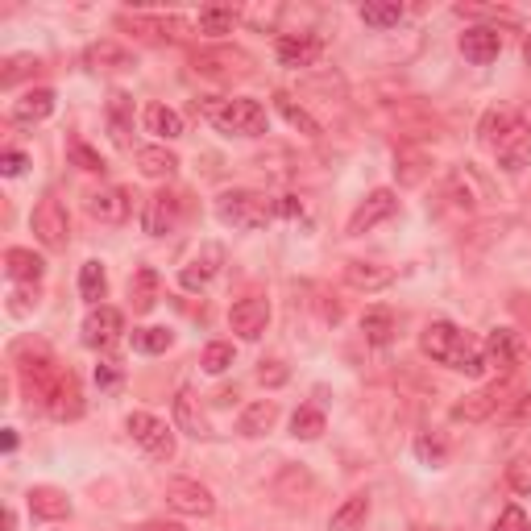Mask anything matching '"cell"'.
Instances as JSON below:
<instances>
[{
    "label": "cell",
    "mask_w": 531,
    "mask_h": 531,
    "mask_svg": "<svg viewBox=\"0 0 531 531\" xmlns=\"http://www.w3.org/2000/svg\"><path fill=\"white\" fill-rule=\"evenodd\" d=\"M419 349H424V357H432L436 366H449L457 374H473V378H478L486 370L482 349L473 345L469 332H461L453 320H432L424 332H419Z\"/></svg>",
    "instance_id": "6da1fadb"
},
{
    "label": "cell",
    "mask_w": 531,
    "mask_h": 531,
    "mask_svg": "<svg viewBox=\"0 0 531 531\" xmlns=\"http://www.w3.org/2000/svg\"><path fill=\"white\" fill-rule=\"evenodd\" d=\"M274 200L262 191H225L216 195V220L225 229H241V233H258L274 220Z\"/></svg>",
    "instance_id": "7a4b0ae2"
},
{
    "label": "cell",
    "mask_w": 531,
    "mask_h": 531,
    "mask_svg": "<svg viewBox=\"0 0 531 531\" xmlns=\"http://www.w3.org/2000/svg\"><path fill=\"white\" fill-rule=\"evenodd\" d=\"M204 113L216 125V133H225V137H262L266 133V108L249 96L204 104Z\"/></svg>",
    "instance_id": "3957f363"
},
{
    "label": "cell",
    "mask_w": 531,
    "mask_h": 531,
    "mask_svg": "<svg viewBox=\"0 0 531 531\" xmlns=\"http://www.w3.org/2000/svg\"><path fill=\"white\" fill-rule=\"evenodd\" d=\"M515 395L519 390L511 386V378H498L494 386H482V390H473V395H465L461 403H453V419L457 424H486V419H498L507 411V403Z\"/></svg>",
    "instance_id": "277c9868"
},
{
    "label": "cell",
    "mask_w": 531,
    "mask_h": 531,
    "mask_svg": "<svg viewBox=\"0 0 531 531\" xmlns=\"http://www.w3.org/2000/svg\"><path fill=\"white\" fill-rule=\"evenodd\" d=\"M125 432L133 436V444H142V449H146L154 461H171V457H175V432L166 428L158 415L133 411V415L125 419Z\"/></svg>",
    "instance_id": "5b68a950"
},
{
    "label": "cell",
    "mask_w": 531,
    "mask_h": 531,
    "mask_svg": "<svg viewBox=\"0 0 531 531\" xmlns=\"http://www.w3.org/2000/svg\"><path fill=\"white\" fill-rule=\"evenodd\" d=\"M191 67L208 75V79H245V75H254V59H249L245 50L237 46H212V50H200L191 59Z\"/></svg>",
    "instance_id": "8992f818"
},
{
    "label": "cell",
    "mask_w": 531,
    "mask_h": 531,
    "mask_svg": "<svg viewBox=\"0 0 531 531\" xmlns=\"http://www.w3.org/2000/svg\"><path fill=\"white\" fill-rule=\"evenodd\" d=\"M30 225H34V237L46 245V249H67L71 241V216L67 208L54 200V195H46V200H38L34 216H30Z\"/></svg>",
    "instance_id": "52a82bcc"
},
{
    "label": "cell",
    "mask_w": 531,
    "mask_h": 531,
    "mask_svg": "<svg viewBox=\"0 0 531 531\" xmlns=\"http://www.w3.org/2000/svg\"><path fill=\"white\" fill-rule=\"evenodd\" d=\"M166 507L179 511V515H191V519H208L216 511V498L204 482L195 478H171L166 482Z\"/></svg>",
    "instance_id": "ba28073f"
},
{
    "label": "cell",
    "mask_w": 531,
    "mask_h": 531,
    "mask_svg": "<svg viewBox=\"0 0 531 531\" xmlns=\"http://www.w3.org/2000/svg\"><path fill=\"white\" fill-rule=\"evenodd\" d=\"M121 337H125V316L117 307H108V303L92 307L88 320H83V345L96 349V353H108Z\"/></svg>",
    "instance_id": "9c48e42d"
},
{
    "label": "cell",
    "mask_w": 531,
    "mask_h": 531,
    "mask_svg": "<svg viewBox=\"0 0 531 531\" xmlns=\"http://www.w3.org/2000/svg\"><path fill=\"white\" fill-rule=\"evenodd\" d=\"M523 353H527V345H523V337H519L515 328H494L490 337H486V345H482L486 370H498L502 378H511V370L523 361Z\"/></svg>",
    "instance_id": "30bf717a"
},
{
    "label": "cell",
    "mask_w": 531,
    "mask_h": 531,
    "mask_svg": "<svg viewBox=\"0 0 531 531\" xmlns=\"http://www.w3.org/2000/svg\"><path fill=\"white\" fill-rule=\"evenodd\" d=\"M179 220H183V195L179 191H154L150 200H146V208H142V229L150 237L175 233Z\"/></svg>",
    "instance_id": "8fae6325"
},
{
    "label": "cell",
    "mask_w": 531,
    "mask_h": 531,
    "mask_svg": "<svg viewBox=\"0 0 531 531\" xmlns=\"http://www.w3.org/2000/svg\"><path fill=\"white\" fill-rule=\"evenodd\" d=\"M395 212H399V195L390 191V187H378V191H370L366 200L357 204V212L349 216V229H345V233H349V237H361V233L378 229L382 220H390Z\"/></svg>",
    "instance_id": "7c38bea8"
},
{
    "label": "cell",
    "mask_w": 531,
    "mask_h": 531,
    "mask_svg": "<svg viewBox=\"0 0 531 531\" xmlns=\"http://www.w3.org/2000/svg\"><path fill=\"white\" fill-rule=\"evenodd\" d=\"M121 30H133L137 38L146 42H183L191 34V25L179 17H142V13H121L117 17Z\"/></svg>",
    "instance_id": "4fadbf2b"
},
{
    "label": "cell",
    "mask_w": 531,
    "mask_h": 531,
    "mask_svg": "<svg viewBox=\"0 0 531 531\" xmlns=\"http://www.w3.org/2000/svg\"><path fill=\"white\" fill-rule=\"evenodd\" d=\"M220 266H225V245H220V241H204L200 254H195V258L179 270V283H183L187 291H204L212 278L220 274Z\"/></svg>",
    "instance_id": "5bb4252c"
},
{
    "label": "cell",
    "mask_w": 531,
    "mask_h": 531,
    "mask_svg": "<svg viewBox=\"0 0 531 531\" xmlns=\"http://www.w3.org/2000/svg\"><path fill=\"white\" fill-rule=\"evenodd\" d=\"M229 324H233V332H237L241 341H258L262 332H266V324H270V303H266L262 295L237 299V303L229 307Z\"/></svg>",
    "instance_id": "9a60e30c"
},
{
    "label": "cell",
    "mask_w": 531,
    "mask_h": 531,
    "mask_svg": "<svg viewBox=\"0 0 531 531\" xmlns=\"http://www.w3.org/2000/svg\"><path fill=\"white\" fill-rule=\"evenodd\" d=\"M274 54H278V63L291 67V71L316 67V59L324 54V38L320 34H283L278 46H274Z\"/></svg>",
    "instance_id": "2e32d148"
},
{
    "label": "cell",
    "mask_w": 531,
    "mask_h": 531,
    "mask_svg": "<svg viewBox=\"0 0 531 531\" xmlns=\"http://www.w3.org/2000/svg\"><path fill=\"white\" fill-rule=\"evenodd\" d=\"M46 415L50 419H59V424H67V419H79L83 415V386H79V378L67 370L63 378H59V386L46 395Z\"/></svg>",
    "instance_id": "e0dca14e"
},
{
    "label": "cell",
    "mask_w": 531,
    "mask_h": 531,
    "mask_svg": "<svg viewBox=\"0 0 531 531\" xmlns=\"http://www.w3.org/2000/svg\"><path fill=\"white\" fill-rule=\"evenodd\" d=\"M345 283L353 291L374 295V291H386L390 283H395V270L382 266V262H361V258H353V262H345Z\"/></svg>",
    "instance_id": "ac0fdd59"
},
{
    "label": "cell",
    "mask_w": 531,
    "mask_h": 531,
    "mask_svg": "<svg viewBox=\"0 0 531 531\" xmlns=\"http://www.w3.org/2000/svg\"><path fill=\"white\" fill-rule=\"evenodd\" d=\"M50 113H54V92H50V88H30V92H25L21 100H13V108H9V121L30 129V125H42Z\"/></svg>",
    "instance_id": "d6986e66"
},
{
    "label": "cell",
    "mask_w": 531,
    "mask_h": 531,
    "mask_svg": "<svg viewBox=\"0 0 531 531\" xmlns=\"http://www.w3.org/2000/svg\"><path fill=\"white\" fill-rule=\"evenodd\" d=\"M175 424H179V432H187L195 440H208L212 436L208 415L200 411V399H195V390H187V386L175 390Z\"/></svg>",
    "instance_id": "ffe728a7"
},
{
    "label": "cell",
    "mask_w": 531,
    "mask_h": 531,
    "mask_svg": "<svg viewBox=\"0 0 531 531\" xmlns=\"http://www.w3.org/2000/svg\"><path fill=\"white\" fill-rule=\"evenodd\" d=\"M83 67L88 71H129L133 54L113 38H100V42H92L88 50H83Z\"/></svg>",
    "instance_id": "44dd1931"
},
{
    "label": "cell",
    "mask_w": 531,
    "mask_h": 531,
    "mask_svg": "<svg viewBox=\"0 0 531 531\" xmlns=\"http://www.w3.org/2000/svg\"><path fill=\"white\" fill-rule=\"evenodd\" d=\"M88 212L100 220V225H121L129 216V191L125 187H100L88 195Z\"/></svg>",
    "instance_id": "7402d4cb"
},
{
    "label": "cell",
    "mask_w": 531,
    "mask_h": 531,
    "mask_svg": "<svg viewBox=\"0 0 531 531\" xmlns=\"http://www.w3.org/2000/svg\"><path fill=\"white\" fill-rule=\"evenodd\" d=\"M498 50H502V34L490 30V25H478V30H465L461 34V54H465L469 63H478V67L494 63Z\"/></svg>",
    "instance_id": "603a6c76"
},
{
    "label": "cell",
    "mask_w": 531,
    "mask_h": 531,
    "mask_svg": "<svg viewBox=\"0 0 531 531\" xmlns=\"http://www.w3.org/2000/svg\"><path fill=\"white\" fill-rule=\"evenodd\" d=\"M5 274L13 278L17 287H38L42 274H46V262L34 254V249H9V254H5Z\"/></svg>",
    "instance_id": "cb8c5ba5"
},
{
    "label": "cell",
    "mask_w": 531,
    "mask_h": 531,
    "mask_svg": "<svg viewBox=\"0 0 531 531\" xmlns=\"http://www.w3.org/2000/svg\"><path fill=\"white\" fill-rule=\"evenodd\" d=\"M158 287H162V278H158V270H154V266L133 270V278H129V307H133L137 316L154 312V303H158Z\"/></svg>",
    "instance_id": "d4e9b609"
},
{
    "label": "cell",
    "mask_w": 531,
    "mask_h": 531,
    "mask_svg": "<svg viewBox=\"0 0 531 531\" xmlns=\"http://www.w3.org/2000/svg\"><path fill=\"white\" fill-rule=\"evenodd\" d=\"M428 171H432L428 150H419V146H399V150H395V179H399L403 187L424 183Z\"/></svg>",
    "instance_id": "484cf974"
},
{
    "label": "cell",
    "mask_w": 531,
    "mask_h": 531,
    "mask_svg": "<svg viewBox=\"0 0 531 531\" xmlns=\"http://www.w3.org/2000/svg\"><path fill=\"white\" fill-rule=\"evenodd\" d=\"M108 129H113V142L121 146V150H129L133 146V96L129 92H113L108 96Z\"/></svg>",
    "instance_id": "4316f807"
},
{
    "label": "cell",
    "mask_w": 531,
    "mask_h": 531,
    "mask_svg": "<svg viewBox=\"0 0 531 531\" xmlns=\"http://www.w3.org/2000/svg\"><path fill=\"white\" fill-rule=\"evenodd\" d=\"M274 424H278V403H274V399H258V403H249V407L241 411L237 432L249 436V440H258V436H266Z\"/></svg>",
    "instance_id": "83f0119b"
},
{
    "label": "cell",
    "mask_w": 531,
    "mask_h": 531,
    "mask_svg": "<svg viewBox=\"0 0 531 531\" xmlns=\"http://www.w3.org/2000/svg\"><path fill=\"white\" fill-rule=\"evenodd\" d=\"M25 502H30V511L38 519H67L71 515V498L63 490H54V486H34L30 494H25Z\"/></svg>",
    "instance_id": "f1b7e54d"
},
{
    "label": "cell",
    "mask_w": 531,
    "mask_h": 531,
    "mask_svg": "<svg viewBox=\"0 0 531 531\" xmlns=\"http://www.w3.org/2000/svg\"><path fill=\"white\" fill-rule=\"evenodd\" d=\"M395 332H399V320L390 307H370L366 316H361V337H366V345H390L395 341Z\"/></svg>",
    "instance_id": "f546056e"
},
{
    "label": "cell",
    "mask_w": 531,
    "mask_h": 531,
    "mask_svg": "<svg viewBox=\"0 0 531 531\" xmlns=\"http://www.w3.org/2000/svg\"><path fill=\"white\" fill-rule=\"evenodd\" d=\"M494 158H498V166H502L507 175H519L523 166L531 162V137L523 133V125H515V133L494 150Z\"/></svg>",
    "instance_id": "4dcf8cb0"
},
{
    "label": "cell",
    "mask_w": 531,
    "mask_h": 531,
    "mask_svg": "<svg viewBox=\"0 0 531 531\" xmlns=\"http://www.w3.org/2000/svg\"><path fill=\"white\" fill-rule=\"evenodd\" d=\"M515 113H507V108H490V113L482 117V125H478V137H482V146L494 154L502 142H507V137L515 133Z\"/></svg>",
    "instance_id": "1f68e13d"
},
{
    "label": "cell",
    "mask_w": 531,
    "mask_h": 531,
    "mask_svg": "<svg viewBox=\"0 0 531 531\" xmlns=\"http://www.w3.org/2000/svg\"><path fill=\"white\" fill-rule=\"evenodd\" d=\"M370 519V494H349L337 511H332V531H361Z\"/></svg>",
    "instance_id": "d6a6232c"
},
{
    "label": "cell",
    "mask_w": 531,
    "mask_h": 531,
    "mask_svg": "<svg viewBox=\"0 0 531 531\" xmlns=\"http://www.w3.org/2000/svg\"><path fill=\"white\" fill-rule=\"evenodd\" d=\"M137 171H142L146 179H171L179 171V158L166 146H142L137 150Z\"/></svg>",
    "instance_id": "836d02e7"
},
{
    "label": "cell",
    "mask_w": 531,
    "mask_h": 531,
    "mask_svg": "<svg viewBox=\"0 0 531 531\" xmlns=\"http://www.w3.org/2000/svg\"><path fill=\"white\" fill-rule=\"evenodd\" d=\"M146 129L154 137H162V142H175V137H183V117L166 104H150L146 108Z\"/></svg>",
    "instance_id": "e575fe53"
},
{
    "label": "cell",
    "mask_w": 531,
    "mask_h": 531,
    "mask_svg": "<svg viewBox=\"0 0 531 531\" xmlns=\"http://www.w3.org/2000/svg\"><path fill=\"white\" fill-rule=\"evenodd\" d=\"M274 104H278V113L287 117V125L291 129H299L303 137H320V121L307 113L303 104H295V96H287V92H274Z\"/></svg>",
    "instance_id": "d590c367"
},
{
    "label": "cell",
    "mask_w": 531,
    "mask_h": 531,
    "mask_svg": "<svg viewBox=\"0 0 531 531\" xmlns=\"http://www.w3.org/2000/svg\"><path fill=\"white\" fill-rule=\"evenodd\" d=\"M233 25H237V9H229V5H208V9H200V17H195V30L208 34V38L233 34Z\"/></svg>",
    "instance_id": "8d00e7d4"
},
{
    "label": "cell",
    "mask_w": 531,
    "mask_h": 531,
    "mask_svg": "<svg viewBox=\"0 0 531 531\" xmlns=\"http://www.w3.org/2000/svg\"><path fill=\"white\" fill-rule=\"evenodd\" d=\"M415 457L432 465V469H444L449 465V440H444L440 432H419L415 436Z\"/></svg>",
    "instance_id": "74e56055"
},
{
    "label": "cell",
    "mask_w": 531,
    "mask_h": 531,
    "mask_svg": "<svg viewBox=\"0 0 531 531\" xmlns=\"http://www.w3.org/2000/svg\"><path fill=\"white\" fill-rule=\"evenodd\" d=\"M79 295L88 299L92 307H100V299L108 295V274H104L100 262H83V270H79Z\"/></svg>",
    "instance_id": "f35d334b"
},
{
    "label": "cell",
    "mask_w": 531,
    "mask_h": 531,
    "mask_svg": "<svg viewBox=\"0 0 531 531\" xmlns=\"http://www.w3.org/2000/svg\"><path fill=\"white\" fill-rule=\"evenodd\" d=\"M171 345H175V332L171 328H158V324L133 328V349L137 353H166Z\"/></svg>",
    "instance_id": "ab89813d"
},
{
    "label": "cell",
    "mask_w": 531,
    "mask_h": 531,
    "mask_svg": "<svg viewBox=\"0 0 531 531\" xmlns=\"http://www.w3.org/2000/svg\"><path fill=\"white\" fill-rule=\"evenodd\" d=\"M38 67H42V63L34 59V54H13V59H5V67H0V88H5V92L17 88V83L30 79Z\"/></svg>",
    "instance_id": "60d3db41"
},
{
    "label": "cell",
    "mask_w": 531,
    "mask_h": 531,
    "mask_svg": "<svg viewBox=\"0 0 531 531\" xmlns=\"http://www.w3.org/2000/svg\"><path fill=\"white\" fill-rule=\"evenodd\" d=\"M324 432V415L316 411V407H299L295 415H291V436L295 440H316Z\"/></svg>",
    "instance_id": "b9f144b4"
},
{
    "label": "cell",
    "mask_w": 531,
    "mask_h": 531,
    "mask_svg": "<svg viewBox=\"0 0 531 531\" xmlns=\"http://www.w3.org/2000/svg\"><path fill=\"white\" fill-rule=\"evenodd\" d=\"M361 21L370 30H390V25L403 21V5H361Z\"/></svg>",
    "instance_id": "7bdbcfd3"
},
{
    "label": "cell",
    "mask_w": 531,
    "mask_h": 531,
    "mask_svg": "<svg viewBox=\"0 0 531 531\" xmlns=\"http://www.w3.org/2000/svg\"><path fill=\"white\" fill-rule=\"evenodd\" d=\"M507 428H531V390H519V395L507 403V411L498 415Z\"/></svg>",
    "instance_id": "ee69618b"
},
{
    "label": "cell",
    "mask_w": 531,
    "mask_h": 531,
    "mask_svg": "<svg viewBox=\"0 0 531 531\" xmlns=\"http://www.w3.org/2000/svg\"><path fill=\"white\" fill-rule=\"evenodd\" d=\"M67 154H71V162L79 166V171H88V175H104V171H108L104 158H100L88 142H71V146H67Z\"/></svg>",
    "instance_id": "f6af8a7d"
},
{
    "label": "cell",
    "mask_w": 531,
    "mask_h": 531,
    "mask_svg": "<svg viewBox=\"0 0 531 531\" xmlns=\"http://www.w3.org/2000/svg\"><path fill=\"white\" fill-rule=\"evenodd\" d=\"M507 486L515 494H531V453L511 457V465H507Z\"/></svg>",
    "instance_id": "bcb514c9"
},
{
    "label": "cell",
    "mask_w": 531,
    "mask_h": 531,
    "mask_svg": "<svg viewBox=\"0 0 531 531\" xmlns=\"http://www.w3.org/2000/svg\"><path fill=\"white\" fill-rule=\"evenodd\" d=\"M233 366V345L229 341H212L208 349H204V370L208 374H225Z\"/></svg>",
    "instance_id": "7dc6e473"
},
{
    "label": "cell",
    "mask_w": 531,
    "mask_h": 531,
    "mask_svg": "<svg viewBox=\"0 0 531 531\" xmlns=\"http://www.w3.org/2000/svg\"><path fill=\"white\" fill-rule=\"evenodd\" d=\"M291 374H287V366H283V361H262V366H258V382L266 386V390H274V386H283Z\"/></svg>",
    "instance_id": "c3c4849f"
},
{
    "label": "cell",
    "mask_w": 531,
    "mask_h": 531,
    "mask_svg": "<svg viewBox=\"0 0 531 531\" xmlns=\"http://www.w3.org/2000/svg\"><path fill=\"white\" fill-rule=\"evenodd\" d=\"M34 303H38V287H17V291H13V303H9V312H13V316H30Z\"/></svg>",
    "instance_id": "681fc988"
},
{
    "label": "cell",
    "mask_w": 531,
    "mask_h": 531,
    "mask_svg": "<svg viewBox=\"0 0 531 531\" xmlns=\"http://www.w3.org/2000/svg\"><path fill=\"white\" fill-rule=\"evenodd\" d=\"M96 386L100 390H117L121 386V366H117V361H100V366H96Z\"/></svg>",
    "instance_id": "f907efd6"
},
{
    "label": "cell",
    "mask_w": 531,
    "mask_h": 531,
    "mask_svg": "<svg viewBox=\"0 0 531 531\" xmlns=\"http://www.w3.org/2000/svg\"><path fill=\"white\" fill-rule=\"evenodd\" d=\"M494 531H527V515L519 507H507V511L494 519Z\"/></svg>",
    "instance_id": "816d5d0a"
},
{
    "label": "cell",
    "mask_w": 531,
    "mask_h": 531,
    "mask_svg": "<svg viewBox=\"0 0 531 531\" xmlns=\"http://www.w3.org/2000/svg\"><path fill=\"white\" fill-rule=\"evenodd\" d=\"M21 171H25V154H21V150H5V154H0V175L17 179Z\"/></svg>",
    "instance_id": "f5cc1de1"
},
{
    "label": "cell",
    "mask_w": 531,
    "mask_h": 531,
    "mask_svg": "<svg viewBox=\"0 0 531 531\" xmlns=\"http://www.w3.org/2000/svg\"><path fill=\"white\" fill-rule=\"evenodd\" d=\"M511 312H515L519 324L531 332V295H511Z\"/></svg>",
    "instance_id": "db71d44e"
},
{
    "label": "cell",
    "mask_w": 531,
    "mask_h": 531,
    "mask_svg": "<svg viewBox=\"0 0 531 531\" xmlns=\"http://www.w3.org/2000/svg\"><path fill=\"white\" fill-rule=\"evenodd\" d=\"M274 212L278 216H303V204L295 200V195H283V200H274Z\"/></svg>",
    "instance_id": "11a10c76"
},
{
    "label": "cell",
    "mask_w": 531,
    "mask_h": 531,
    "mask_svg": "<svg viewBox=\"0 0 531 531\" xmlns=\"http://www.w3.org/2000/svg\"><path fill=\"white\" fill-rule=\"evenodd\" d=\"M142 531H187L183 523H171V519H150Z\"/></svg>",
    "instance_id": "9f6ffc18"
},
{
    "label": "cell",
    "mask_w": 531,
    "mask_h": 531,
    "mask_svg": "<svg viewBox=\"0 0 531 531\" xmlns=\"http://www.w3.org/2000/svg\"><path fill=\"white\" fill-rule=\"evenodd\" d=\"M515 121H519V125H523V133L531 137V104H523V108H519V113H515Z\"/></svg>",
    "instance_id": "6f0895ef"
},
{
    "label": "cell",
    "mask_w": 531,
    "mask_h": 531,
    "mask_svg": "<svg viewBox=\"0 0 531 531\" xmlns=\"http://www.w3.org/2000/svg\"><path fill=\"white\" fill-rule=\"evenodd\" d=\"M0 523H5V531H17V515L5 507V519H0Z\"/></svg>",
    "instance_id": "680465c9"
},
{
    "label": "cell",
    "mask_w": 531,
    "mask_h": 531,
    "mask_svg": "<svg viewBox=\"0 0 531 531\" xmlns=\"http://www.w3.org/2000/svg\"><path fill=\"white\" fill-rule=\"evenodd\" d=\"M523 63H527V67H531V34H527V38H523Z\"/></svg>",
    "instance_id": "91938a15"
},
{
    "label": "cell",
    "mask_w": 531,
    "mask_h": 531,
    "mask_svg": "<svg viewBox=\"0 0 531 531\" xmlns=\"http://www.w3.org/2000/svg\"><path fill=\"white\" fill-rule=\"evenodd\" d=\"M527 531H531V523H527Z\"/></svg>",
    "instance_id": "94428289"
}]
</instances>
